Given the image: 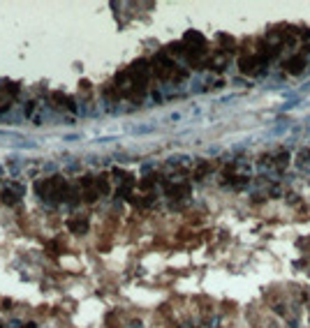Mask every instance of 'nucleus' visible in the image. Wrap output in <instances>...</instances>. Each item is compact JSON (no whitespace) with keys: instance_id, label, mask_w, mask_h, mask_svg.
<instances>
[{"instance_id":"obj_1","label":"nucleus","mask_w":310,"mask_h":328,"mask_svg":"<svg viewBox=\"0 0 310 328\" xmlns=\"http://www.w3.org/2000/svg\"><path fill=\"white\" fill-rule=\"evenodd\" d=\"M301 160H303V162H301V167H308V164H310V150H303V153H301Z\"/></svg>"},{"instance_id":"obj_2","label":"nucleus","mask_w":310,"mask_h":328,"mask_svg":"<svg viewBox=\"0 0 310 328\" xmlns=\"http://www.w3.org/2000/svg\"><path fill=\"white\" fill-rule=\"evenodd\" d=\"M305 134H310V130H305Z\"/></svg>"}]
</instances>
